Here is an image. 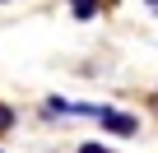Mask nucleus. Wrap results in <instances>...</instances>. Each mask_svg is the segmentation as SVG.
Returning a JSON list of instances; mask_svg holds the SVG:
<instances>
[{"mask_svg":"<svg viewBox=\"0 0 158 153\" xmlns=\"http://www.w3.org/2000/svg\"><path fill=\"white\" fill-rule=\"evenodd\" d=\"M98 121H102L112 135H135V130H139V121H135V116H126V111H112V107H98Z\"/></svg>","mask_w":158,"mask_h":153,"instance_id":"nucleus-1","label":"nucleus"},{"mask_svg":"<svg viewBox=\"0 0 158 153\" xmlns=\"http://www.w3.org/2000/svg\"><path fill=\"white\" fill-rule=\"evenodd\" d=\"M70 14L74 19H93L98 14V0H70Z\"/></svg>","mask_w":158,"mask_h":153,"instance_id":"nucleus-2","label":"nucleus"},{"mask_svg":"<svg viewBox=\"0 0 158 153\" xmlns=\"http://www.w3.org/2000/svg\"><path fill=\"white\" fill-rule=\"evenodd\" d=\"M149 5H158V0H149Z\"/></svg>","mask_w":158,"mask_h":153,"instance_id":"nucleus-4","label":"nucleus"},{"mask_svg":"<svg viewBox=\"0 0 158 153\" xmlns=\"http://www.w3.org/2000/svg\"><path fill=\"white\" fill-rule=\"evenodd\" d=\"M10 125H14V107H5V102H0V135H5Z\"/></svg>","mask_w":158,"mask_h":153,"instance_id":"nucleus-3","label":"nucleus"}]
</instances>
